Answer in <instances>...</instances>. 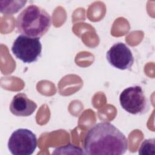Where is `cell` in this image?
Masks as SVG:
<instances>
[{"label":"cell","instance_id":"cell-1","mask_svg":"<svg viewBox=\"0 0 155 155\" xmlns=\"http://www.w3.org/2000/svg\"><path fill=\"white\" fill-rule=\"evenodd\" d=\"M128 140L117 127L108 122H99L87 131L84 142V154L122 155L128 150Z\"/></svg>","mask_w":155,"mask_h":155},{"label":"cell","instance_id":"cell-2","mask_svg":"<svg viewBox=\"0 0 155 155\" xmlns=\"http://www.w3.org/2000/svg\"><path fill=\"white\" fill-rule=\"evenodd\" d=\"M51 25L50 15L42 8L36 5H30L18 16L16 27L22 35L41 38L49 30Z\"/></svg>","mask_w":155,"mask_h":155},{"label":"cell","instance_id":"cell-3","mask_svg":"<svg viewBox=\"0 0 155 155\" xmlns=\"http://www.w3.org/2000/svg\"><path fill=\"white\" fill-rule=\"evenodd\" d=\"M42 44L39 38H32L24 35H19L12 46L14 56L24 63L36 62L42 53Z\"/></svg>","mask_w":155,"mask_h":155},{"label":"cell","instance_id":"cell-4","mask_svg":"<svg viewBox=\"0 0 155 155\" xmlns=\"http://www.w3.org/2000/svg\"><path fill=\"white\" fill-rule=\"evenodd\" d=\"M120 105L132 114H143L149 109V102L142 88L134 85L124 89L119 96Z\"/></svg>","mask_w":155,"mask_h":155},{"label":"cell","instance_id":"cell-5","mask_svg":"<svg viewBox=\"0 0 155 155\" xmlns=\"http://www.w3.org/2000/svg\"><path fill=\"white\" fill-rule=\"evenodd\" d=\"M7 145L13 155H31L37 147V138L31 130L18 128L12 133Z\"/></svg>","mask_w":155,"mask_h":155},{"label":"cell","instance_id":"cell-6","mask_svg":"<svg viewBox=\"0 0 155 155\" xmlns=\"http://www.w3.org/2000/svg\"><path fill=\"white\" fill-rule=\"evenodd\" d=\"M107 60L113 67L124 70H130L134 62V58L130 48L123 42L113 44L107 51Z\"/></svg>","mask_w":155,"mask_h":155},{"label":"cell","instance_id":"cell-7","mask_svg":"<svg viewBox=\"0 0 155 155\" xmlns=\"http://www.w3.org/2000/svg\"><path fill=\"white\" fill-rule=\"evenodd\" d=\"M9 108L11 113L16 116L27 117L35 112L37 104L28 98L25 93H20L13 97Z\"/></svg>","mask_w":155,"mask_h":155},{"label":"cell","instance_id":"cell-8","mask_svg":"<svg viewBox=\"0 0 155 155\" xmlns=\"http://www.w3.org/2000/svg\"><path fill=\"white\" fill-rule=\"evenodd\" d=\"M27 1H0L1 12L5 15H13L18 12Z\"/></svg>","mask_w":155,"mask_h":155},{"label":"cell","instance_id":"cell-9","mask_svg":"<svg viewBox=\"0 0 155 155\" xmlns=\"http://www.w3.org/2000/svg\"><path fill=\"white\" fill-rule=\"evenodd\" d=\"M139 154L141 155H154L155 154L154 139L144 140L139 147Z\"/></svg>","mask_w":155,"mask_h":155}]
</instances>
